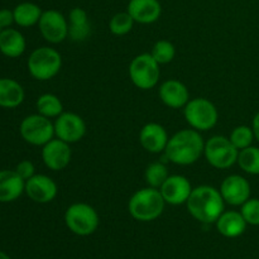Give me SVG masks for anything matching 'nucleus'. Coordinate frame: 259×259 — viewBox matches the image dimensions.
I'll return each instance as SVG.
<instances>
[{
  "label": "nucleus",
  "instance_id": "1",
  "mask_svg": "<svg viewBox=\"0 0 259 259\" xmlns=\"http://www.w3.org/2000/svg\"><path fill=\"white\" fill-rule=\"evenodd\" d=\"M205 142L201 133L195 129H182L168 139L164 154L177 166L194 164L204 156Z\"/></svg>",
  "mask_w": 259,
  "mask_h": 259
},
{
  "label": "nucleus",
  "instance_id": "2",
  "mask_svg": "<svg viewBox=\"0 0 259 259\" xmlns=\"http://www.w3.org/2000/svg\"><path fill=\"white\" fill-rule=\"evenodd\" d=\"M186 207L195 220L202 224H212L225 211V201L220 190L201 185L192 189Z\"/></svg>",
  "mask_w": 259,
  "mask_h": 259
},
{
  "label": "nucleus",
  "instance_id": "3",
  "mask_svg": "<svg viewBox=\"0 0 259 259\" xmlns=\"http://www.w3.org/2000/svg\"><path fill=\"white\" fill-rule=\"evenodd\" d=\"M166 201L159 189L144 187L132 195L128 202V210L132 218L138 222L148 223L158 219L163 212Z\"/></svg>",
  "mask_w": 259,
  "mask_h": 259
},
{
  "label": "nucleus",
  "instance_id": "4",
  "mask_svg": "<svg viewBox=\"0 0 259 259\" xmlns=\"http://www.w3.org/2000/svg\"><path fill=\"white\" fill-rule=\"evenodd\" d=\"M28 71L38 81H48L56 77L62 68V56L56 48L39 47L28 58Z\"/></svg>",
  "mask_w": 259,
  "mask_h": 259
},
{
  "label": "nucleus",
  "instance_id": "5",
  "mask_svg": "<svg viewBox=\"0 0 259 259\" xmlns=\"http://www.w3.org/2000/svg\"><path fill=\"white\" fill-rule=\"evenodd\" d=\"M187 124L197 132H207L214 128L219 120V111L214 103L205 98L190 99L184 108Z\"/></svg>",
  "mask_w": 259,
  "mask_h": 259
},
{
  "label": "nucleus",
  "instance_id": "6",
  "mask_svg": "<svg viewBox=\"0 0 259 259\" xmlns=\"http://www.w3.org/2000/svg\"><path fill=\"white\" fill-rule=\"evenodd\" d=\"M100 223L98 211L85 202H75L65 211V224L73 234L88 237L96 232Z\"/></svg>",
  "mask_w": 259,
  "mask_h": 259
},
{
  "label": "nucleus",
  "instance_id": "7",
  "mask_svg": "<svg viewBox=\"0 0 259 259\" xmlns=\"http://www.w3.org/2000/svg\"><path fill=\"white\" fill-rule=\"evenodd\" d=\"M159 63L151 53H141L132 60L129 65V77L133 85L141 90L156 88L161 78Z\"/></svg>",
  "mask_w": 259,
  "mask_h": 259
},
{
  "label": "nucleus",
  "instance_id": "8",
  "mask_svg": "<svg viewBox=\"0 0 259 259\" xmlns=\"http://www.w3.org/2000/svg\"><path fill=\"white\" fill-rule=\"evenodd\" d=\"M239 149L235 148L229 138L214 136L205 142L204 157L207 163L217 169H228L238 161Z\"/></svg>",
  "mask_w": 259,
  "mask_h": 259
},
{
  "label": "nucleus",
  "instance_id": "9",
  "mask_svg": "<svg viewBox=\"0 0 259 259\" xmlns=\"http://www.w3.org/2000/svg\"><path fill=\"white\" fill-rule=\"evenodd\" d=\"M19 132L27 143L37 147H43L56 137L55 124L40 114L25 116L20 123Z\"/></svg>",
  "mask_w": 259,
  "mask_h": 259
},
{
  "label": "nucleus",
  "instance_id": "10",
  "mask_svg": "<svg viewBox=\"0 0 259 259\" xmlns=\"http://www.w3.org/2000/svg\"><path fill=\"white\" fill-rule=\"evenodd\" d=\"M38 27L42 37L51 45H58L68 38V19L58 10L50 9L43 12Z\"/></svg>",
  "mask_w": 259,
  "mask_h": 259
},
{
  "label": "nucleus",
  "instance_id": "11",
  "mask_svg": "<svg viewBox=\"0 0 259 259\" xmlns=\"http://www.w3.org/2000/svg\"><path fill=\"white\" fill-rule=\"evenodd\" d=\"M56 138L73 144L80 142L86 134V123L78 114L71 111H63L55 119Z\"/></svg>",
  "mask_w": 259,
  "mask_h": 259
},
{
  "label": "nucleus",
  "instance_id": "12",
  "mask_svg": "<svg viewBox=\"0 0 259 259\" xmlns=\"http://www.w3.org/2000/svg\"><path fill=\"white\" fill-rule=\"evenodd\" d=\"M220 192L225 204L232 206H242L247 200L250 199L252 189L245 177L240 175H230L225 177L220 185Z\"/></svg>",
  "mask_w": 259,
  "mask_h": 259
},
{
  "label": "nucleus",
  "instance_id": "13",
  "mask_svg": "<svg viewBox=\"0 0 259 259\" xmlns=\"http://www.w3.org/2000/svg\"><path fill=\"white\" fill-rule=\"evenodd\" d=\"M24 192L37 204H48L57 197L58 186L47 175H34L25 181Z\"/></svg>",
  "mask_w": 259,
  "mask_h": 259
},
{
  "label": "nucleus",
  "instance_id": "14",
  "mask_svg": "<svg viewBox=\"0 0 259 259\" xmlns=\"http://www.w3.org/2000/svg\"><path fill=\"white\" fill-rule=\"evenodd\" d=\"M192 189L194 187H192L191 182L187 180V177L182 176V175H169L168 179L159 187V191H161L166 204L179 206V205L186 204Z\"/></svg>",
  "mask_w": 259,
  "mask_h": 259
},
{
  "label": "nucleus",
  "instance_id": "15",
  "mask_svg": "<svg viewBox=\"0 0 259 259\" xmlns=\"http://www.w3.org/2000/svg\"><path fill=\"white\" fill-rule=\"evenodd\" d=\"M71 157H72V151L70 144L58 138H53L42 147L43 163L51 171L65 169L70 164Z\"/></svg>",
  "mask_w": 259,
  "mask_h": 259
},
{
  "label": "nucleus",
  "instance_id": "16",
  "mask_svg": "<svg viewBox=\"0 0 259 259\" xmlns=\"http://www.w3.org/2000/svg\"><path fill=\"white\" fill-rule=\"evenodd\" d=\"M168 139L164 126L158 123H147L139 132V143L148 153H164Z\"/></svg>",
  "mask_w": 259,
  "mask_h": 259
},
{
  "label": "nucleus",
  "instance_id": "17",
  "mask_svg": "<svg viewBox=\"0 0 259 259\" xmlns=\"http://www.w3.org/2000/svg\"><path fill=\"white\" fill-rule=\"evenodd\" d=\"M159 99L171 109H181L190 101V91L184 82L176 78L166 80L161 83L158 90Z\"/></svg>",
  "mask_w": 259,
  "mask_h": 259
},
{
  "label": "nucleus",
  "instance_id": "18",
  "mask_svg": "<svg viewBox=\"0 0 259 259\" xmlns=\"http://www.w3.org/2000/svg\"><path fill=\"white\" fill-rule=\"evenodd\" d=\"M126 12L136 23L152 24L161 18L162 7L158 0H131Z\"/></svg>",
  "mask_w": 259,
  "mask_h": 259
},
{
  "label": "nucleus",
  "instance_id": "19",
  "mask_svg": "<svg viewBox=\"0 0 259 259\" xmlns=\"http://www.w3.org/2000/svg\"><path fill=\"white\" fill-rule=\"evenodd\" d=\"M25 189V181L12 169L0 171V202H13L19 199Z\"/></svg>",
  "mask_w": 259,
  "mask_h": 259
},
{
  "label": "nucleus",
  "instance_id": "20",
  "mask_svg": "<svg viewBox=\"0 0 259 259\" xmlns=\"http://www.w3.org/2000/svg\"><path fill=\"white\" fill-rule=\"evenodd\" d=\"M215 224H217L218 232L225 238L240 237L245 232L248 225L242 212L234 211V210L223 212Z\"/></svg>",
  "mask_w": 259,
  "mask_h": 259
},
{
  "label": "nucleus",
  "instance_id": "21",
  "mask_svg": "<svg viewBox=\"0 0 259 259\" xmlns=\"http://www.w3.org/2000/svg\"><path fill=\"white\" fill-rule=\"evenodd\" d=\"M91 34L89 15L82 8H73L68 14V37L73 42H83Z\"/></svg>",
  "mask_w": 259,
  "mask_h": 259
},
{
  "label": "nucleus",
  "instance_id": "22",
  "mask_svg": "<svg viewBox=\"0 0 259 259\" xmlns=\"http://www.w3.org/2000/svg\"><path fill=\"white\" fill-rule=\"evenodd\" d=\"M27 42L19 30L5 28L0 33V52L9 58H17L24 53Z\"/></svg>",
  "mask_w": 259,
  "mask_h": 259
},
{
  "label": "nucleus",
  "instance_id": "23",
  "mask_svg": "<svg viewBox=\"0 0 259 259\" xmlns=\"http://www.w3.org/2000/svg\"><path fill=\"white\" fill-rule=\"evenodd\" d=\"M24 89L13 78H0V106L5 109L18 108L24 101Z\"/></svg>",
  "mask_w": 259,
  "mask_h": 259
},
{
  "label": "nucleus",
  "instance_id": "24",
  "mask_svg": "<svg viewBox=\"0 0 259 259\" xmlns=\"http://www.w3.org/2000/svg\"><path fill=\"white\" fill-rule=\"evenodd\" d=\"M14 13V23L19 27L29 28L38 24L42 15V10L34 3H22L17 5L13 10Z\"/></svg>",
  "mask_w": 259,
  "mask_h": 259
},
{
  "label": "nucleus",
  "instance_id": "25",
  "mask_svg": "<svg viewBox=\"0 0 259 259\" xmlns=\"http://www.w3.org/2000/svg\"><path fill=\"white\" fill-rule=\"evenodd\" d=\"M37 111L48 119H56L63 113V104L55 94H43L37 99Z\"/></svg>",
  "mask_w": 259,
  "mask_h": 259
},
{
  "label": "nucleus",
  "instance_id": "26",
  "mask_svg": "<svg viewBox=\"0 0 259 259\" xmlns=\"http://www.w3.org/2000/svg\"><path fill=\"white\" fill-rule=\"evenodd\" d=\"M237 163L245 174L259 175V148L258 147L250 146L248 148L239 151Z\"/></svg>",
  "mask_w": 259,
  "mask_h": 259
},
{
  "label": "nucleus",
  "instance_id": "27",
  "mask_svg": "<svg viewBox=\"0 0 259 259\" xmlns=\"http://www.w3.org/2000/svg\"><path fill=\"white\" fill-rule=\"evenodd\" d=\"M168 169H167L166 164L162 162H153V163L148 164L146 172H144L147 185L149 187H154V189H159L163 182L168 179Z\"/></svg>",
  "mask_w": 259,
  "mask_h": 259
},
{
  "label": "nucleus",
  "instance_id": "28",
  "mask_svg": "<svg viewBox=\"0 0 259 259\" xmlns=\"http://www.w3.org/2000/svg\"><path fill=\"white\" fill-rule=\"evenodd\" d=\"M151 55L159 65H167L174 61L175 56H176V48H175L174 43L167 39L157 40L152 48Z\"/></svg>",
  "mask_w": 259,
  "mask_h": 259
},
{
  "label": "nucleus",
  "instance_id": "29",
  "mask_svg": "<svg viewBox=\"0 0 259 259\" xmlns=\"http://www.w3.org/2000/svg\"><path fill=\"white\" fill-rule=\"evenodd\" d=\"M134 23L136 22L128 12L116 13L109 22V29L114 35L121 37V35L128 34L133 29Z\"/></svg>",
  "mask_w": 259,
  "mask_h": 259
},
{
  "label": "nucleus",
  "instance_id": "30",
  "mask_svg": "<svg viewBox=\"0 0 259 259\" xmlns=\"http://www.w3.org/2000/svg\"><path fill=\"white\" fill-rule=\"evenodd\" d=\"M229 139L230 142L234 144L235 148L242 151V149L248 148V147L252 146L255 137H254V133H253L252 126L238 125L232 131V133H230L229 136Z\"/></svg>",
  "mask_w": 259,
  "mask_h": 259
},
{
  "label": "nucleus",
  "instance_id": "31",
  "mask_svg": "<svg viewBox=\"0 0 259 259\" xmlns=\"http://www.w3.org/2000/svg\"><path fill=\"white\" fill-rule=\"evenodd\" d=\"M243 218L245 219L247 224L249 225H259V199H252L244 202L242 205Z\"/></svg>",
  "mask_w": 259,
  "mask_h": 259
},
{
  "label": "nucleus",
  "instance_id": "32",
  "mask_svg": "<svg viewBox=\"0 0 259 259\" xmlns=\"http://www.w3.org/2000/svg\"><path fill=\"white\" fill-rule=\"evenodd\" d=\"M15 172H17V174L19 175L24 181H27V180H29L30 177H33L35 175L34 174L35 167L32 162L28 161V159H24V161L18 163L17 168H15Z\"/></svg>",
  "mask_w": 259,
  "mask_h": 259
},
{
  "label": "nucleus",
  "instance_id": "33",
  "mask_svg": "<svg viewBox=\"0 0 259 259\" xmlns=\"http://www.w3.org/2000/svg\"><path fill=\"white\" fill-rule=\"evenodd\" d=\"M13 23H14V13H13V10H0V27L5 29V28H9Z\"/></svg>",
  "mask_w": 259,
  "mask_h": 259
},
{
  "label": "nucleus",
  "instance_id": "34",
  "mask_svg": "<svg viewBox=\"0 0 259 259\" xmlns=\"http://www.w3.org/2000/svg\"><path fill=\"white\" fill-rule=\"evenodd\" d=\"M252 129H253V133H254L255 139L259 142V111L254 115L252 121Z\"/></svg>",
  "mask_w": 259,
  "mask_h": 259
},
{
  "label": "nucleus",
  "instance_id": "35",
  "mask_svg": "<svg viewBox=\"0 0 259 259\" xmlns=\"http://www.w3.org/2000/svg\"><path fill=\"white\" fill-rule=\"evenodd\" d=\"M0 259H10V258H9V255H7L5 253L0 252Z\"/></svg>",
  "mask_w": 259,
  "mask_h": 259
},
{
  "label": "nucleus",
  "instance_id": "36",
  "mask_svg": "<svg viewBox=\"0 0 259 259\" xmlns=\"http://www.w3.org/2000/svg\"><path fill=\"white\" fill-rule=\"evenodd\" d=\"M2 30H3V28H2V27H0V33H2Z\"/></svg>",
  "mask_w": 259,
  "mask_h": 259
}]
</instances>
